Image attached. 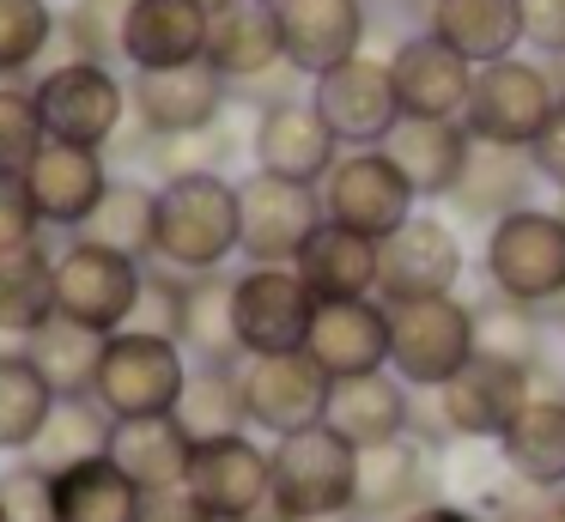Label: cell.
<instances>
[{"label":"cell","mask_w":565,"mask_h":522,"mask_svg":"<svg viewBox=\"0 0 565 522\" xmlns=\"http://www.w3.org/2000/svg\"><path fill=\"white\" fill-rule=\"evenodd\" d=\"M104 340H110V334H92V328L55 316V322H43L38 334L25 340V352H31V364L50 376L55 395H92L98 364H104Z\"/></svg>","instance_id":"obj_41"},{"label":"cell","mask_w":565,"mask_h":522,"mask_svg":"<svg viewBox=\"0 0 565 522\" xmlns=\"http://www.w3.org/2000/svg\"><path fill=\"white\" fill-rule=\"evenodd\" d=\"M110 177H116V170H110V158H104V152L50 140L38 158H31V170H25V189H31V206H38L43 231H62V237L86 231V219L98 213Z\"/></svg>","instance_id":"obj_22"},{"label":"cell","mask_w":565,"mask_h":522,"mask_svg":"<svg viewBox=\"0 0 565 522\" xmlns=\"http://www.w3.org/2000/svg\"><path fill=\"white\" fill-rule=\"evenodd\" d=\"M444 498L438 449L426 437H395V444L359 449V516L353 522H402L407 510Z\"/></svg>","instance_id":"obj_23"},{"label":"cell","mask_w":565,"mask_h":522,"mask_svg":"<svg viewBox=\"0 0 565 522\" xmlns=\"http://www.w3.org/2000/svg\"><path fill=\"white\" fill-rule=\"evenodd\" d=\"M244 243L237 219V177L225 170H195V177L159 182V231H152V267L195 279L225 274Z\"/></svg>","instance_id":"obj_1"},{"label":"cell","mask_w":565,"mask_h":522,"mask_svg":"<svg viewBox=\"0 0 565 522\" xmlns=\"http://www.w3.org/2000/svg\"><path fill=\"white\" fill-rule=\"evenodd\" d=\"M559 67H565V61H559Z\"/></svg>","instance_id":"obj_61"},{"label":"cell","mask_w":565,"mask_h":522,"mask_svg":"<svg viewBox=\"0 0 565 522\" xmlns=\"http://www.w3.org/2000/svg\"><path fill=\"white\" fill-rule=\"evenodd\" d=\"M553 322L541 310H523V303H504V298H475V352L480 359H504V364H523V371H541L553 347Z\"/></svg>","instance_id":"obj_40"},{"label":"cell","mask_w":565,"mask_h":522,"mask_svg":"<svg viewBox=\"0 0 565 522\" xmlns=\"http://www.w3.org/2000/svg\"><path fill=\"white\" fill-rule=\"evenodd\" d=\"M140 522H213V516L189 492H159V498H147V504H140Z\"/></svg>","instance_id":"obj_51"},{"label":"cell","mask_w":565,"mask_h":522,"mask_svg":"<svg viewBox=\"0 0 565 522\" xmlns=\"http://www.w3.org/2000/svg\"><path fill=\"white\" fill-rule=\"evenodd\" d=\"M480 279L492 298L553 316L565 298V213L559 206H516L480 237Z\"/></svg>","instance_id":"obj_2"},{"label":"cell","mask_w":565,"mask_h":522,"mask_svg":"<svg viewBox=\"0 0 565 522\" xmlns=\"http://www.w3.org/2000/svg\"><path fill=\"white\" fill-rule=\"evenodd\" d=\"M559 213H565V194H559Z\"/></svg>","instance_id":"obj_59"},{"label":"cell","mask_w":565,"mask_h":522,"mask_svg":"<svg viewBox=\"0 0 565 522\" xmlns=\"http://www.w3.org/2000/svg\"><path fill=\"white\" fill-rule=\"evenodd\" d=\"M511 480L535 492H565V395H535L499 437Z\"/></svg>","instance_id":"obj_31"},{"label":"cell","mask_w":565,"mask_h":522,"mask_svg":"<svg viewBox=\"0 0 565 522\" xmlns=\"http://www.w3.org/2000/svg\"><path fill=\"white\" fill-rule=\"evenodd\" d=\"M414 407H419V395L402 376L371 371V376H347V383L329 388L322 425L341 432L353 449H377V444H395V437H414Z\"/></svg>","instance_id":"obj_26"},{"label":"cell","mask_w":565,"mask_h":522,"mask_svg":"<svg viewBox=\"0 0 565 522\" xmlns=\"http://www.w3.org/2000/svg\"><path fill=\"white\" fill-rule=\"evenodd\" d=\"M201 7H207V12H220V7H232V0H201Z\"/></svg>","instance_id":"obj_55"},{"label":"cell","mask_w":565,"mask_h":522,"mask_svg":"<svg viewBox=\"0 0 565 522\" xmlns=\"http://www.w3.org/2000/svg\"><path fill=\"white\" fill-rule=\"evenodd\" d=\"M535 189H541V177H535V164H529V152L475 140L468 146V164H462V182H456V194L444 206H450L462 225H499L516 206H535Z\"/></svg>","instance_id":"obj_27"},{"label":"cell","mask_w":565,"mask_h":522,"mask_svg":"<svg viewBox=\"0 0 565 522\" xmlns=\"http://www.w3.org/2000/svg\"><path fill=\"white\" fill-rule=\"evenodd\" d=\"M62 43L55 0H0V79H38Z\"/></svg>","instance_id":"obj_42"},{"label":"cell","mask_w":565,"mask_h":522,"mask_svg":"<svg viewBox=\"0 0 565 522\" xmlns=\"http://www.w3.org/2000/svg\"><path fill=\"white\" fill-rule=\"evenodd\" d=\"M438 486L450 504H468L480 510V516H492V510L511 498V468H504L499 444H444L438 449Z\"/></svg>","instance_id":"obj_43"},{"label":"cell","mask_w":565,"mask_h":522,"mask_svg":"<svg viewBox=\"0 0 565 522\" xmlns=\"http://www.w3.org/2000/svg\"><path fill=\"white\" fill-rule=\"evenodd\" d=\"M541 395L535 371L523 364H504V359H480L468 364L462 376L438 388V395H419L414 407V437H426L431 449L444 444H499L504 425Z\"/></svg>","instance_id":"obj_3"},{"label":"cell","mask_w":565,"mask_h":522,"mask_svg":"<svg viewBox=\"0 0 565 522\" xmlns=\"http://www.w3.org/2000/svg\"><path fill=\"white\" fill-rule=\"evenodd\" d=\"M0 510H7V522H55V473H43L31 456H7Z\"/></svg>","instance_id":"obj_46"},{"label":"cell","mask_w":565,"mask_h":522,"mask_svg":"<svg viewBox=\"0 0 565 522\" xmlns=\"http://www.w3.org/2000/svg\"><path fill=\"white\" fill-rule=\"evenodd\" d=\"M492 516H516V522H565V492H535V486L516 480Z\"/></svg>","instance_id":"obj_50"},{"label":"cell","mask_w":565,"mask_h":522,"mask_svg":"<svg viewBox=\"0 0 565 522\" xmlns=\"http://www.w3.org/2000/svg\"><path fill=\"white\" fill-rule=\"evenodd\" d=\"M152 231H159V182L140 177V170H116L98 213L74 237L98 243V249H116V255H135V262H152Z\"/></svg>","instance_id":"obj_33"},{"label":"cell","mask_w":565,"mask_h":522,"mask_svg":"<svg viewBox=\"0 0 565 522\" xmlns=\"http://www.w3.org/2000/svg\"><path fill=\"white\" fill-rule=\"evenodd\" d=\"M305 352L322 364L329 383L390 371V303H383V298L317 303V322H310Z\"/></svg>","instance_id":"obj_24"},{"label":"cell","mask_w":565,"mask_h":522,"mask_svg":"<svg viewBox=\"0 0 565 522\" xmlns=\"http://www.w3.org/2000/svg\"><path fill=\"white\" fill-rule=\"evenodd\" d=\"M334 164H341V140H334L329 121L317 116L310 92L249 109V170H268V177H280V182L322 189V177H329Z\"/></svg>","instance_id":"obj_16"},{"label":"cell","mask_w":565,"mask_h":522,"mask_svg":"<svg viewBox=\"0 0 565 522\" xmlns=\"http://www.w3.org/2000/svg\"><path fill=\"white\" fill-rule=\"evenodd\" d=\"M55 401L62 395L31 364L25 347H0V456H31V444L43 437Z\"/></svg>","instance_id":"obj_37"},{"label":"cell","mask_w":565,"mask_h":522,"mask_svg":"<svg viewBox=\"0 0 565 522\" xmlns=\"http://www.w3.org/2000/svg\"><path fill=\"white\" fill-rule=\"evenodd\" d=\"M110 437H116V419L98 407L92 395H62L43 425V437L31 444V461L43 473H67L92 456H110Z\"/></svg>","instance_id":"obj_39"},{"label":"cell","mask_w":565,"mask_h":522,"mask_svg":"<svg viewBox=\"0 0 565 522\" xmlns=\"http://www.w3.org/2000/svg\"><path fill=\"white\" fill-rule=\"evenodd\" d=\"M128 109H135V121H128L135 134L183 140V134H207L213 121H225L237 97L213 61H189V67L164 73H128Z\"/></svg>","instance_id":"obj_14"},{"label":"cell","mask_w":565,"mask_h":522,"mask_svg":"<svg viewBox=\"0 0 565 522\" xmlns=\"http://www.w3.org/2000/svg\"><path fill=\"white\" fill-rule=\"evenodd\" d=\"M183 383H189V352L177 340L147 334V328H122V334L104 340V364H98V383H92V401L116 425L171 419Z\"/></svg>","instance_id":"obj_8"},{"label":"cell","mask_w":565,"mask_h":522,"mask_svg":"<svg viewBox=\"0 0 565 522\" xmlns=\"http://www.w3.org/2000/svg\"><path fill=\"white\" fill-rule=\"evenodd\" d=\"M31 97H38L43 134L62 146H92V152H110L128 134L135 109H128V73L104 67V61H79L62 55L31 79Z\"/></svg>","instance_id":"obj_4"},{"label":"cell","mask_w":565,"mask_h":522,"mask_svg":"<svg viewBox=\"0 0 565 522\" xmlns=\"http://www.w3.org/2000/svg\"><path fill=\"white\" fill-rule=\"evenodd\" d=\"M128 7L135 0H67L62 7V55L79 61H104V67H122V31H128ZM55 55V61H62Z\"/></svg>","instance_id":"obj_44"},{"label":"cell","mask_w":565,"mask_h":522,"mask_svg":"<svg viewBox=\"0 0 565 522\" xmlns=\"http://www.w3.org/2000/svg\"><path fill=\"white\" fill-rule=\"evenodd\" d=\"M244 522H298V516H286V510H280V504H262V510H256V516H244Z\"/></svg>","instance_id":"obj_53"},{"label":"cell","mask_w":565,"mask_h":522,"mask_svg":"<svg viewBox=\"0 0 565 522\" xmlns=\"http://www.w3.org/2000/svg\"><path fill=\"white\" fill-rule=\"evenodd\" d=\"M529 164H535V177L547 182V189L565 194V92H559V104H553L547 128L535 134V146H529Z\"/></svg>","instance_id":"obj_49"},{"label":"cell","mask_w":565,"mask_h":522,"mask_svg":"<svg viewBox=\"0 0 565 522\" xmlns=\"http://www.w3.org/2000/svg\"><path fill=\"white\" fill-rule=\"evenodd\" d=\"M468 128L462 121H426V116H402L395 134L383 140L390 164L407 177V189L419 194V206L431 201H450L456 182H462V164H468Z\"/></svg>","instance_id":"obj_28"},{"label":"cell","mask_w":565,"mask_h":522,"mask_svg":"<svg viewBox=\"0 0 565 522\" xmlns=\"http://www.w3.org/2000/svg\"><path fill=\"white\" fill-rule=\"evenodd\" d=\"M232 322L244 359H280V352H305L310 322H317V298L298 279V267H237L232 274Z\"/></svg>","instance_id":"obj_12"},{"label":"cell","mask_w":565,"mask_h":522,"mask_svg":"<svg viewBox=\"0 0 565 522\" xmlns=\"http://www.w3.org/2000/svg\"><path fill=\"white\" fill-rule=\"evenodd\" d=\"M402 522H487V516H480V510H468V504H450V498H431V504L407 510Z\"/></svg>","instance_id":"obj_52"},{"label":"cell","mask_w":565,"mask_h":522,"mask_svg":"<svg viewBox=\"0 0 565 522\" xmlns=\"http://www.w3.org/2000/svg\"><path fill=\"white\" fill-rule=\"evenodd\" d=\"M147 291V262L98 249L86 237L55 243V316L92 328V334H122Z\"/></svg>","instance_id":"obj_10"},{"label":"cell","mask_w":565,"mask_h":522,"mask_svg":"<svg viewBox=\"0 0 565 522\" xmlns=\"http://www.w3.org/2000/svg\"><path fill=\"white\" fill-rule=\"evenodd\" d=\"M177 347L189 352V364H244L237 322H232V267H225V274H195V279H183Z\"/></svg>","instance_id":"obj_34"},{"label":"cell","mask_w":565,"mask_h":522,"mask_svg":"<svg viewBox=\"0 0 565 522\" xmlns=\"http://www.w3.org/2000/svg\"><path fill=\"white\" fill-rule=\"evenodd\" d=\"M171 419L189 432V444H213V437L249 432L244 371H237V364H189V383H183V395H177Z\"/></svg>","instance_id":"obj_36"},{"label":"cell","mask_w":565,"mask_h":522,"mask_svg":"<svg viewBox=\"0 0 565 522\" xmlns=\"http://www.w3.org/2000/svg\"><path fill=\"white\" fill-rule=\"evenodd\" d=\"M43 146L50 134H43L31 79H0V177H25Z\"/></svg>","instance_id":"obj_45"},{"label":"cell","mask_w":565,"mask_h":522,"mask_svg":"<svg viewBox=\"0 0 565 522\" xmlns=\"http://www.w3.org/2000/svg\"><path fill=\"white\" fill-rule=\"evenodd\" d=\"M140 504L147 492L116 468V456H92L55 473V522H140Z\"/></svg>","instance_id":"obj_35"},{"label":"cell","mask_w":565,"mask_h":522,"mask_svg":"<svg viewBox=\"0 0 565 522\" xmlns=\"http://www.w3.org/2000/svg\"><path fill=\"white\" fill-rule=\"evenodd\" d=\"M43 322H55V249L0 255V340H19L25 347Z\"/></svg>","instance_id":"obj_38"},{"label":"cell","mask_w":565,"mask_h":522,"mask_svg":"<svg viewBox=\"0 0 565 522\" xmlns=\"http://www.w3.org/2000/svg\"><path fill=\"white\" fill-rule=\"evenodd\" d=\"M0 522H7V510H0Z\"/></svg>","instance_id":"obj_60"},{"label":"cell","mask_w":565,"mask_h":522,"mask_svg":"<svg viewBox=\"0 0 565 522\" xmlns=\"http://www.w3.org/2000/svg\"><path fill=\"white\" fill-rule=\"evenodd\" d=\"M407 7H414V12H426V7H431V0H407Z\"/></svg>","instance_id":"obj_56"},{"label":"cell","mask_w":565,"mask_h":522,"mask_svg":"<svg viewBox=\"0 0 565 522\" xmlns=\"http://www.w3.org/2000/svg\"><path fill=\"white\" fill-rule=\"evenodd\" d=\"M468 274V243L456 219L419 206L395 237L377 243V298L383 303H419V298H450Z\"/></svg>","instance_id":"obj_11"},{"label":"cell","mask_w":565,"mask_h":522,"mask_svg":"<svg viewBox=\"0 0 565 522\" xmlns=\"http://www.w3.org/2000/svg\"><path fill=\"white\" fill-rule=\"evenodd\" d=\"M365 7L377 12V19H383V12H414V7H407V0H365Z\"/></svg>","instance_id":"obj_54"},{"label":"cell","mask_w":565,"mask_h":522,"mask_svg":"<svg viewBox=\"0 0 565 522\" xmlns=\"http://www.w3.org/2000/svg\"><path fill=\"white\" fill-rule=\"evenodd\" d=\"M274 504L298 522L359 516V449L329 425H310L274 444Z\"/></svg>","instance_id":"obj_6"},{"label":"cell","mask_w":565,"mask_h":522,"mask_svg":"<svg viewBox=\"0 0 565 522\" xmlns=\"http://www.w3.org/2000/svg\"><path fill=\"white\" fill-rule=\"evenodd\" d=\"M38 243H43V219L31 206L25 177H0V255L38 249Z\"/></svg>","instance_id":"obj_47"},{"label":"cell","mask_w":565,"mask_h":522,"mask_svg":"<svg viewBox=\"0 0 565 522\" xmlns=\"http://www.w3.org/2000/svg\"><path fill=\"white\" fill-rule=\"evenodd\" d=\"M262 7H286V0H262Z\"/></svg>","instance_id":"obj_58"},{"label":"cell","mask_w":565,"mask_h":522,"mask_svg":"<svg viewBox=\"0 0 565 522\" xmlns=\"http://www.w3.org/2000/svg\"><path fill=\"white\" fill-rule=\"evenodd\" d=\"M322 219L329 225H347L359 237L383 243L419 213V194L407 189V177L390 164L383 146H365V152H341V164L322 177Z\"/></svg>","instance_id":"obj_13"},{"label":"cell","mask_w":565,"mask_h":522,"mask_svg":"<svg viewBox=\"0 0 565 522\" xmlns=\"http://www.w3.org/2000/svg\"><path fill=\"white\" fill-rule=\"evenodd\" d=\"M371 24L377 12L365 0H286L280 7V36H286V61L305 79H322V73L347 67V61L365 55Z\"/></svg>","instance_id":"obj_21"},{"label":"cell","mask_w":565,"mask_h":522,"mask_svg":"<svg viewBox=\"0 0 565 522\" xmlns=\"http://www.w3.org/2000/svg\"><path fill=\"white\" fill-rule=\"evenodd\" d=\"M237 219H244L237 255L249 267H292L298 249L322 225V194L305 182H280L268 170H244L237 177Z\"/></svg>","instance_id":"obj_15"},{"label":"cell","mask_w":565,"mask_h":522,"mask_svg":"<svg viewBox=\"0 0 565 522\" xmlns=\"http://www.w3.org/2000/svg\"><path fill=\"white\" fill-rule=\"evenodd\" d=\"M487 522H516V516H487Z\"/></svg>","instance_id":"obj_57"},{"label":"cell","mask_w":565,"mask_h":522,"mask_svg":"<svg viewBox=\"0 0 565 522\" xmlns=\"http://www.w3.org/2000/svg\"><path fill=\"white\" fill-rule=\"evenodd\" d=\"M298 279L310 286L317 303H353V298H377V243L359 237L347 225L322 219L317 237L298 249Z\"/></svg>","instance_id":"obj_30"},{"label":"cell","mask_w":565,"mask_h":522,"mask_svg":"<svg viewBox=\"0 0 565 522\" xmlns=\"http://www.w3.org/2000/svg\"><path fill=\"white\" fill-rule=\"evenodd\" d=\"M207 61L225 73L237 109H262V104H280V97H305L310 92V79L292 73V61H286L280 7H262V0H232V7L213 12Z\"/></svg>","instance_id":"obj_5"},{"label":"cell","mask_w":565,"mask_h":522,"mask_svg":"<svg viewBox=\"0 0 565 522\" xmlns=\"http://www.w3.org/2000/svg\"><path fill=\"white\" fill-rule=\"evenodd\" d=\"M523 49L565 61V0H523Z\"/></svg>","instance_id":"obj_48"},{"label":"cell","mask_w":565,"mask_h":522,"mask_svg":"<svg viewBox=\"0 0 565 522\" xmlns=\"http://www.w3.org/2000/svg\"><path fill=\"white\" fill-rule=\"evenodd\" d=\"M475 364V298H419L390 303V371L414 395H438L450 376Z\"/></svg>","instance_id":"obj_7"},{"label":"cell","mask_w":565,"mask_h":522,"mask_svg":"<svg viewBox=\"0 0 565 522\" xmlns=\"http://www.w3.org/2000/svg\"><path fill=\"white\" fill-rule=\"evenodd\" d=\"M244 407H249V432L262 437H292V432H310L322 425L329 413V376L310 352H280V359H244Z\"/></svg>","instance_id":"obj_19"},{"label":"cell","mask_w":565,"mask_h":522,"mask_svg":"<svg viewBox=\"0 0 565 522\" xmlns=\"http://www.w3.org/2000/svg\"><path fill=\"white\" fill-rule=\"evenodd\" d=\"M310 104L329 121V134L341 140V152H365V146H383L402 121V104H395V79L383 55H359L347 67L310 79Z\"/></svg>","instance_id":"obj_18"},{"label":"cell","mask_w":565,"mask_h":522,"mask_svg":"<svg viewBox=\"0 0 565 522\" xmlns=\"http://www.w3.org/2000/svg\"><path fill=\"white\" fill-rule=\"evenodd\" d=\"M213 12L201 0H135L122 31V67L128 73H164L207 61Z\"/></svg>","instance_id":"obj_25"},{"label":"cell","mask_w":565,"mask_h":522,"mask_svg":"<svg viewBox=\"0 0 565 522\" xmlns=\"http://www.w3.org/2000/svg\"><path fill=\"white\" fill-rule=\"evenodd\" d=\"M559 67L541 55H511V61H492V67L475 73V92H468L462 109V128L468 140H487V146H516L529 152L535 134L547 128L553 104H559Z\"/></svg>","instance_id":"obj_9"},{"label":"cell","mask_w":565,"mask_h":522,"mask_svg":"<svg viewBox=\"0 0 565 522\" xmlns=\"http://www.w3.org/2000/svg\"><path fill=\"white\" fill-rule=\"evenodd\" d=\"M383 61H390V79H395V104H402V116L462 121L468 92H475V67H468L456 49H444L426 24H419V31H407V36H395V49Z\"/></svg>","instance_id":"obj_20"},{"label":"cell","mask_w":565,"mask_h":522,"mask_svg":"<svg viewBox=\"0 0 565 522\" xmlns=\"http://www.w3.org/2000/svg\"><path fill=\"white\" fill-rule=\"evenodd\" d=\"M183 492L195 498L213 522L256 516L262 504H274V444H262V437H249V432L195 444Z\"/></svg>","instance_id":"obj_17"},{"label":"cell","mask_w":565,"mask_h":522,"mask_svg":"<svg viewBox=\"0 0 565 522\" xmlns=\"http://www.w3.org/2000/svg\"><path fill=\"white\" fill-rule=\"evenodd\" d=\"M110 456L140 492L159 498V492H183L195 444H189V432L177 419H128V425H116Z\"/></svg>","instance_id":"obj_32"},{"label":"cell","mask_w":565,"mask_h":522,"mask_svg":"<svg viewBox=\"0 0 565 522\" xmlns=\"http://www.w3.org/2000/svg\"><path fill=\"white\" fill-rule=\"evenodd\" d=\"M419 19L475 73L492 67V61L523 55V0H431Z\"/></svg>","instance_id":"obj_29"}]
</instances>
